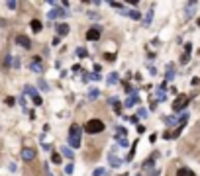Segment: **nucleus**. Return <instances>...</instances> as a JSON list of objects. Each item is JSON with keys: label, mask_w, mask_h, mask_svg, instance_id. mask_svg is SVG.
Returning a JSON list of instances; mask_svg holds the SVG:
<instances>
[{"label": "nucleus", "mask_w": 200, "mask_h": 176, "mask_svg": "<svg viewBox=\"0 0 200 176\" xmlns=\"http://www.w3.org/2000/svg\"><path fill=\"white\" fill-rule=\"evenodd\" d=\"M80 133H83V127L79 123H73L69 129V145L71 147H80Z\"/></svg>", "instance_id": "nucleus-1"}, {"label": "nucleus", "mask_w": 200, "mask_h": 176, "mask_svg": "<svg viewBox=\"0 0 200 176\" xmlns=\"http://www.w3.org/2000/svg\"><path fill=\"white\" fill-rule=\"evenodd\" d=\"M104 127H106V125H104L102 120H89L86 123H84V131H86V133H90V135L102 133Z\"/></svg>", "instance_id": "nucleus-2"}, {"label": "nucleus", "mask_w": 200, "mask_h": 176, "mask_svg": "<svg viewBox=\"0 0 200 176\" xmlns=\"http://www.w3.org/2000/svg\"><path fill=\"white\" fill-rule=\"evenodd\" d=\"M186 106H188V96H186V94H181V96H177L175 102H173V111H182Z\"/></svg>", "instance_id": "nucleus-3"}, {"label": "nucleus", "mask_w": 200, "mask_h": 176, "mask_svg": "<svg viewBox=\"0 0 200 176\" xmlns=\"http://www.w3.org/2000/svg\"><path fill=\"white\" fill-rule=\"evenodd\" d=\"M116 141L122 147H128V131L124 129V127H118L116 129Z\"/></svg>", "instance_id": "nucleus-4"}, {"label": "nucleus", "mask_w": 200, "mask_h": 176, "mask_svg": "<svg viewBox=\"0 0 200 176\" xmlns=\"http://www.w3.org/2000/svg\"><path fill=\"white\" fill-rule=\"evenodd\" d=\"M16 45L24 47V49H32V39L28 35H24V33H18L16 35Z\"/></svg>", "instance_id": "nucleus-5"}, {"label": "nucleus", "mask_w": 200, "mask_h": 176, "mask_svg": "<svg viewBox=\"0 0 200 176\" xmlns=\"http://www.w3.org/2000/svg\"><path fill=\"white\" fill-rule=\"evenodd\" d=\"M100 33H102V28H100V26H92V28L86 32V39H89V41H96V39H100Z\"/></svg>", "instance_id": "nucleus-6"}, {"label": "nucleus", "mask_w": 200, "mask_h": 176, "mask_svg": "<svg viewBox=\"0 0 200 176\" xmlns=\"http://www.w3.org/2000/svg\"><path fill=\"white\" fill-rule=\"evenodd\" d=\"M30 69H32L33 73H43V61H41V57H33V59L30 61Z\"/></svg>", "instance_id": "nucleus-7"}, {"label": "nucleus", "mask_w": 200, "mask_h": 176, "mask_svg": "<svg viewBox=\"0 0 200 176\" xmlns=\"http://www.w3.org/2000/svg\"><path fill=\"white\" fill-rule=\"evenodd\" d=\"M67 10H63V8H53L49 14H47V18L49 20H57V18H67Z\"/></svg>", "instance_id": "nucleus-8"}, {"label": "nucleus", "mask_w": 200, "mask_h": 176, "mask_svg": "<svg viewBox=\"0 0 200 176\" xmlns=\"http://www.w3.org/2000/svg\"><path fill=\"white\" fill-rule=\"evenodd\" d=\"M196 8H198V2H194V0H192V2H188V4L185 6V12H186V20H190L192 16L196 14Z\"/></svg>", "instance_id": "nucleus-9"}, {"label": "nucleus", "mask_w": 200, "mask_h": 176, "mask_svg": "<svg viewBox=\"0 0 200 176\" xmlns=\"http://www.w3.org/2000/svg\"><path fill=\"white\" fill-rule=\"evenodd\" d=\"M22 158L24 161H33V158H35V151H33V149H30V147H24L22 149Z\"/></svg>", "instance_id": "nucleus-10"}, {"label": "nucleus", "mask_w": 200, "mask_h": 176, "mask_svg": "<svg viewBox=\"0 0 200 176\" xmlns=\"http://www.w3.org/2000/svg\"><path fill=\"white\" fill-rule=\"evenodd\" d=\"M155 158H157V153H155V155H151V158H147V161H143V164H141V168H143V170H149V168L153 170V166H155Z\"/></svg>", "instance_id": "nucleus-11"}, {"label": "nucleus", "mask_w": 200, "mask_h": 176, "mask_svg": "<svg viewBox=\"0 0 200 176\" xmlns=\"http://www.w3.org/2000/svg\"><path fill=\"white\" fill-rule=\"evenodd\" d=\"M122 14H124V16H130L131 20H139L141 18V14L137 12V10H126V8H124V10H122Z\"/></svg>", "instance_id": "nucleus-12"}, {"label": "nucleus", "mask_w": 200, "mask_h": 176, "mask_svg": "<svg viewBox=\"0 0 200 176\" xmlns=\"http://www.w3.org/2000/svg\"><path fill=\"white\" fill-rule=\"evenodd\" d=\"M69 26H67V23H59V26H57V37H63V35H67V33H69Z\"/></svg>", "instance_id": "nucleus-13"}, {"label": "nucleus", "mask_w": 200, "mask_h": 176, "mask_svg": "<svg viewBox=\"0 0 200 176\" xmlns=\"http://www.w3.org/2000/svg\"><path fill=\"white\" fill-rule=\"evenodd\" d=\"M137 102H139V96H137V94H131L126 102H124V108H130V106H134V104H137Z\"/></svg>", "instance_id": "nucleus-14"}, {"label": "nucleus", "mask_w": 200, "mask_h": 176, "mask_svg": "<svg viewBox=\"0 0 200 176\" xmlns=\"http://www.w3.org/2000/svg\"><path fill=\"white\" fill-rule=\"evenodd\" d=\"M108 162H110V166H120V164H122V161H120V158H118L114 153L108 155Z\"/></svg>", "instance_id": "nucleus-15"}, {"label": "nucleus", "mask_w": 200, "mask_h": 176, "mask_svg": "<svg viewBox=\"0 0 200 176\" xmlns=\"http://www.w3.org/2000/svg\"><path fill=\"white\" fill-rule=\"evenodd\" d=\"M108 104H112V106H114V111H116V114H122V104L118 102L116 98H108Z\"/></svg>", "instance_id": "nucleus-16"}, {"label": "nucleus", "mask_w": 200, "mask_h": 176, "mask_svg": "<svg viewBox=\"0 0 200 176\" xmlns=\"http://www.w3.org/2000/svg\"><path fill=\"white\" fill-rule=\"evenodd\" d=\"M30 26H32V29H33L35 33H39V32L43 29V23L39 22V20H32V23H30Z\"/></svg>", "instance_id": "nucleus-17"}, {"label": "nucleus", "mask_w": 200, "mask_h": 176, "mask_svg": "<svg viewBox=\"0 0 200 176\" xmlns=\"http://www.w3.org/2000/svg\"><path fill=\"white\" fill-rule=\"evenodd\" d=\"M173 78H175V67L169 65L167 67V73H165V80H173Z\"/></svg>", "instance_id": "nucleus-18"}, {"label": "nucleus", "mask_w": 200, "mask_h": 176, "mask_svg": "<svg viewBox=\"0 0 200 176\" xmlns=\"http://www.w3.org/2000/svg\"><path fill=\"white\" fill-rule=\"evenodd\" d=\"M177 121H179V125H181V120H177L175 116H171V117H165V123H167L169 127H175V125H177Z\"/></svg>", "instance_id": "nucleus-19"}, {"label": "nucleus", "mask_w": 200, "mask_h": 176, "mask_svg": "<svg viewBox=\"0 0 200 176\" xmlns=\"http://www.w3.org/2000/svg\"><path fill=\"white\" fill-rule=\"evenodd\" d=\"M24 94H28V96H32V98H35V96H37L35 88H33V86H30V84H28V86H24Z\"/></svg>", "instance_id": "nucleus-20"}, {"label": "nucleus", "mask_w": 200, "mask_h": 176, "mask_svg": "<svg viewBox=\"0 0 200 176\" xmlns=\"http://www.w3.org/2000/svg\"><path fill=\"white\" fill-rule=\"evenodd\" d=\"M61 155H63V157H67V158H73V157H75L73 151H71L69 147H61Z\"/></svg>", "instance_id": "nucleus-21"}, {"label": "nucleus", "mask_w": 200, "mask_h": 176, "mask_svg": "<svg viewBox=\"0 0 200 176\" xmlns=\"http://www.w3.org/2000/svg\"><path fill=\"white\" fill-rule=\"evenodd\" d=\"M151 18H153V10H149L147 14H145V18H143V26H149V23H151Z\"/></svg>", "instance_id": "nucleus-22"}, {"label": "nucleus", "mask_w": 200, "mask_h": 176, "mask_svg": "<svg viewBox=\"0 0 200 176\" xmlns=\"http://www.w3.org/2000/svg\"><path fill=\"white\" fill-rule=\"evenodd\" d=\"M37 86L41 88L43 92H47V90H49V84H47V82H45V80H43V78H39V80H37Z\"/></svg>", "instance_id": "nucleus-23"}, {"label": "nucleus", "mask_w": 200, "mask_h": 176, "mask_svg": "<svg viewBox=\"0 0 200 176\" xmlns=\"http://www.w3.org/2000/svg\"><path fill=\"white\" fill-rule=\"evenodd\" d=\"M98 94H100V90H98V88H92V90L89 92V100H96Z\"/></svg>", "instance_id": "nucleus-24"}, {"label": "nucleus", "mask_w": 200, "mask_h": 176, "mask_svg": "<svg viewBox=\"0 0 200 176\" xmlns=\"http://www.w3.org/2000/svg\"><path fill=\"white\" fill-rule=\"evenodd\" d=\"M61 157H63V155L53 153V155H51V162H53V164H61Z\"/></svg>", "instance_id": "nucleus-25"}, {"label": "nucleus", "mask_w": 200, "mask_h": 176, "mask_svg": "<svg viewBox=\"0 0 200 176\" xmlns=\"http://www.w3.org/2000/svg\"><path fill=\"white\" fill-rule=\"evenodd\" d=\"M12 61H14V59H12V57H10V55H6V57H4V63H2V67H4V69H8V67H12Z\"/></svg>", "instance_id": "nucleus-26"}, {"label": "nucleus", "mask_w": 200, "mask_h": 176, "mask_svg": "<svg viewBox=\"0 0 200 176\" xmlns=\"http://www.w3.org/2000/svg\"><path fill=\"white\" fill-rule=\"evenodd\" d=\"M177 176H190V168H179Z\"/></svg>", "instance_id": "nucleus-27"}, {"label": "nucleus", "mask_w": 200, "mask_h": 176, "mask_svg": "<svg viewBox=\"0 0 200 176\" xmlns=\"http://www.w3.org/2000/svg\"><path fill=\"white\" fill-rule=\"evenodd\" d=\"M116 82H118V74L116 73L108 74V84H116Z\"/></svg>", "instance_id": "nucleus-28"}, {"label": "nucleus", "mask_w": 200, "mask_h": 176, "mask_svg": "<svg viewBox=\"0 0 200 176\" xmlns=\"http://www.w3.org/2000/svg\"><path fill=\"white\" fill-rule=\"evenodd\" d=\"M157 100H165V90L163 88H159L157 90Z\"/></svg>", "instance_id": "nucleus-29"}, {"label": "nucleus", "mask_w": 200, "mask_h": 176, "mask_svg": "<svg viewBox=\"0 0 200 176\" xmlns=\"http://www.w3.org/2000/svg\"><path fill=\"white\" fill-rule=\"evenodd\" d=\"M188 61H190V55H188V53H185V55L181 57V63H182V65H186Z\"/></svg>", "instance_id": "nucleus-30"}, {"label": "nucleus", "mask_w": 200, "mask_h": 176, "mask_svg": "<svg viewBox=\"0 0 200 176\" xmlns=\"http://www.w3.org/2000/svg\"><path fill=\"white\" fill-rule=\"evenodd\" d=\"M73 170H75L73 162H69V164H67V166H65V172H67V174H73Z\"/></svg>", "instance_id": "nucleus-31"}, {"label": "nucleus", "mask_w": 200, "mask_h": 176, "mask_svg": "<svg viewBox=\"0 0 200 176\" xmlns=\"http://www.w3.org/2000/svg\"><path fill=\"white\" fill-rule=\"evenodd\" d=\"M102 174H106V170H104V168H96V170L92 172V176H102Z\"/></svg>", "instance_id": "nucleus-32"}, {"label": "nucleus", "mask_w": 200, "mask_h": 176, "mask_svg": "<svg viewBox=\"0 0 200 176\" xmlns=\"http://www.w3.org/2000/svg\"><path fill=\"white\" fill-rule=\"evenodd\" d=\"M20 65H22V63H20V59H18V57H14V61H12V67H14V69H20Z\"/></svg>", "instance_id": "nucleus-33"}, {"label": "nucleus", "mask_w": 200, "mask_h": 176, "mask_svg": "<svg viewBox=\"0 0 200 176\" xmlns=\"http://www.w3.org/2000/svg\"><path fill=\"white\" fill-rule=\"evenodd\" d=\"M86 16H89L90 20H98V18H100V14H96V12H89Z\"/></svg>", "instance_id": "nucleus-34"}, {"label": "nucleus", "mask_w": 200, "mask_h": 176, "mask_svg": "<svg viewBox=\"0 0 200 176\" xmlns=\"http://www.w3.org/2000/svg\"><path fill=\"white\" fill-rule=\"evenodd\" d=\"M6 6H8L10 10H16V6H18V4H16L14 0H10V2H6Z\"/></svg>", "instance_id": "nucleus-35"}, {"label": "nucleus", "mask_w": 200, "mask_h": 176, "mask_svg": "<svg viewBox=\"0 0 200 176\" xmlns=\"http://www.w3.org/2000/svg\"><path fill=\"white\" fill-rule=\"evenodd\" d=\"M41 102H43L41 96H35V98H33V104H35V106H41Z\"/></svg>", "instance_id": "nucleus-36"}, {"label": "nucleus", "mask_w": 200, "mask_h": 176, "mask_svg": "<svg viewBox=\"0 0 200 176\" xmlns=\"http://www.w3.org/2000/svg\"><path fill=\"white\" fill-rule=\"evenodd\" d=\"M77 55L79 57H86V51H84V49H77Z\"/></svg>", "instance_id": "nucleus-37"}, {"label": "nucleus", "mask_w": 200, "mask_h": 176, "mask_svg": "<svg viewBox=\"0 0 200 176\" xmlns=\"http://www.w3.org/2000/svg\"><path fill=\"white\" fill-rule=\"evenodd\" d=\"M14 102H16V100H14L12 96H10V98H6V104H8V106H14Z\"/></svg>", "instance_id": "nucleus-38"}, {"label": "nucleus", "mask_w": 200, "mask_h": 176, "mask_svg": "<svg viewBox=\"0 0 200 176\" xmlns=\"http://www.w3.org/2000/svg\"><path fill=\"white\" fill-rule=\"evenodd\" d=\"M190 51H192V47H190V43H186V45H185V53H188V55H190Z\"/></svg>", "instance_id": "nucleus-39"}, {"label": "nucleus", "mask_w": 200, "mask_h": 176, "mask_svg": "<svg viewBox=\"0 0 200 176\" xmlns=\"http://www.w3.org/2000/svg\"><path fill=\"white\" fill-rule=\"evenodd\" d=\"M18 102H20V106H22V108H26V98H24V96H22V98H20Z\"/></svg>", "instance_id": "nucleus-40"}, {"label": "nucleus", "mask_w": 200, "mask_h": 176, "mask_svg": "<svg viewBox=\"0 0 200 176\" xmlns=\"http://www.w3.org/2000/svg\"><path fill=\"white\" fill-rule=\"evenodd\" d=\"M114 59H116V55H114V53H112V55H108V53H106V61H114Z\"/></svg>", "instance_id": "nucleus-41"}, {"label": "nucleus", "mask_w": 200, "mask_h": 176, "mask_svg": "<svg viewBox=\"0 0 200 176\" xmlns=\"http://www.w3.org/2000/svg\"><path fill=\"white\" fill-rule=\"evenodd\" d=\"M137 114H139V117H145V116H147V111H145V110H139Z\"/></svg>", "instance_id": "nucleus-42"}, {"label": "nucleus", "mask_w": 200, "mask_h": 176, "mask_svg": "<svg viewBox=\"0 0 200 176\" xmlns=\"http://www.w3.org/2000/svg\"><path fill=\"white\" fill-rule=\"evenodd\" d=\"M43 170H45V176H53L51 172H49V168H47V164H45V166H43Z\"/></svg>", "instance_id": "nucleus-43"}, {"label": "nucleus", "mask_w": 200, "mask_h": 176, "mask_svg": "<svg viewBox=\"0 0 200 176\" xmlns=\"http://www.w3.org/2000/svg\"><path fill=\"white\" fill-rule=\"evenodd\" d=\"M149 176H159V170H155V168H153V170H151V174H149Z\"/></svg>", "instance_id": "nucleus-44"}, {"label": "nucleus", "mask_w": 200, "mask_h": 176, "mask_svg": "<svg viewBox=\"0 0 200 176\" xmlns=\"http://www.w3.org/2000/svg\"><path fill=\"white\" fill-rule=\"evenodd\" d=\"M196 26H198V28H200V18H198V20H196Z\"/></svg>", "instance_id": "nucleus-45"}, {"label": "nucleus", "mask_w": 200, "mask_h": 176, "mask_svg": "<svg viewBox=\"0 0 200 176\" xmlns=\"http://www.w3.org/2000/svg\"><path fill=\"white\" fill-rule=\"evenodd\" d=\"M118 176H126V174H118Z\"/></svg>", "instance_id": "nucleus-46"}, {"label": "nucleus", "mask_w": 200, "mask_h": 176, "mask_svg": "<svg viewBox=\"0 0 200 176\" xmlns=\"http://www.w3.org/2000/svg\"><path fill=\"white\" fill-rule=\"evenodd\" d=\"M137 176H141V174H137Z\"/></svg>", "instance_id": "nucleus-47"}, {"label": "nucleus", "mask_w": 200, "mask_h": 176, "mask_svg": "<svg viewBox=\"0 0 200 176\" xmlns=\"http://www.w3.org/2000/svg\"><path fill=\"white\" fill-rule=\"evenodd\" d=\"M198 55H200V51H198Z\"/></svg>", "instance_id": "nucleus-48"}]
</instances>
